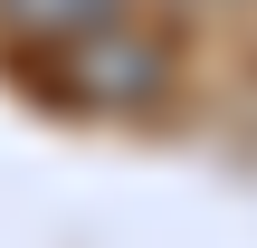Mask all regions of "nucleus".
<instances>
[{
	"mask_svg": "<svg viewBox=\"0 0 257 248\" xmlns=\"http://www.w3.org/2000/svg\"><path fill=\"white\" fill-rule=\"evenodd\" d=\"M67 57H57V86L76 96V105H162L172 96V48L143 29V19H95V29H76V38H57Z\"/></svg>",
	"mask_w": 257,
	"mask_h": 248,
	"instance_id": "nucleus-1",
	"label": "nucleus"
},
{
	"mask_svg": "<svg viewBox=\"0 0 257 248\" xmlns=\"http://www.w3.org/2000/svg\"><path fill=\"white\" fill-rule=\"evenodd\" d=\"M124 0H0V29L10 38H38V48H57V38H76V29H95V19H114Z\"/></svg>",
	"mask_w": 257,
	"mask_h": 248,
	"instance_id": "nucleus-2",
	"label": "nucleus"
}]
</instances>
